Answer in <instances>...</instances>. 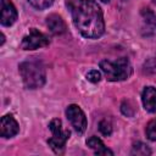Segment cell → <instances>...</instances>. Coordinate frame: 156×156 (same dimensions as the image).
Listing matches in <instances>:
<instances>
[{"label": "cell", "mask_w": 156, "mask_h": 156, "mask_svg": "<svg viewBox=\"0 0 156 156\" xmlns=\"http://www.w3.org/2000/svg\"><path fill=\"white\" fill-rule=\"evenodd\" d=\"M17 20V10L11 0H1V24L12 26Z\"/></svg>", "instance_id": "8"}, {"label": "cell", "mask_w": 156, "mask_h": 156, "mask_svg": "<svg viewBox=\"0 0 156 156\" xmlns=\"http://www.w3.org/2000/svg\"><path fill=\"white\" fill-rule=\"evenodd\" d=\"M20 130L17 121L13 118L12 115H5L1 117L0 122V134L2 138H12Z\"/></svg>", "instance_id": "7"}, {"label": "cell", "mask_w": 156, "mask_h": 156, "mask_svg": "<svg viewBox=\"0 0 156 156\" xmlns=\"http://www.w3.org/2000/svg\"><path fill=\"white\" fill-rule=\"evenodd\" d=\"M99 130L101 132L102 135L110 136L111 133H112V124H111V122L107 121V119H102V121L99 123Z\"/></svg>", "instance_id": "17"}, {"label": "cell", "mask_w": 156, "mask_h": 156, "mask_svg": "<svg viewBox=\"0 0 156 156\" xmlns=\"http://www.w3.org/2000/svg\"><path fill=\"white\" fill-rule=\"evenodd\" d=\"M100 68L110 82L126 80L132 73V66L127 57H119L115 61L102 60L100 61Z\"/></svg>", "instance_id": "3"}, {"label": "cell", "mask_w": 156, "mask_h": 156, "mask_svg": "<svg viewBox=\"0 0 156 156\" xmlns=\"http://www.w3.org/2000/svg\"><path fill=\"white\" fill-rule=\"evenodd\" d=\"M100 1H102V2H108L110 0H100Z\"/></svg>", "instance_id": "21"}, {"label": "cell", "mask_w": 156, "mask_h": 156, "mask_svg": "<svg viewBox=\"0 0 156 156\" xmlns=\"http://www.w3.org/2000/svg\"><path fill=\"white\" fill-rule=\"evenodd\" d=\"M87 145L91 149V150H94V152L96 154V155H113V151H111L110 149H107L106 146H105V144L102 143V140L101 139H99L98 136H95V135H93V136H90L88 140H87Z\"/></svg>", "instance_id": "11"}, {"label": "cell", "mask_w": 156, "mask_h": 156, "mask_svg": "<svg viewBox=\"0 0 156 156\" xmlns=\"http://www.w3.org/2000/svg\"><path fill=\"white\" fill-rule=\"evenodd\" d=\"M49 129L52 133V136L48 140L49 146L55 154H62L65 151V145L71 135V132L68 129H63L62 122L58 118H54L49 123Z\"/></svg>", "instance_id": "4"}, {"label": "cell", "mask_w": 156, "mask_h": 156, "mask_svg": "<svg viewBox=\"0 0 156 156\" xmlns=\"http://www.w3.org/2000/svg\"><path fill=\"white\" fill-rule=\"evenodd\" d=\"M67 5L76 28L84 38L96 39L105 32V22L100 6L94 0H69Z\"/></svg>", "instance_id": "1"}, {"label": "cell", "mask_w": 156, "mask_h": 156, "mask_svg": "<svg viewBox=\"0 0 156 156\" xmlns=\"http://www.w3.org/2000/svg\"><path fill=\"white\" fill-rule=\"evenodd\" d=\"M4 41H5V35L1 33V41H0V45H2V44H4Z\"/></svg>", "instance_id": "20"}, {"label": "cell", "mask_w": 156, "mask_h": 156, "mask_svg": "<svg viewBox=\"0 0 156 156\" xmlns=\"http://www.w3.org/2000/svg\"><path fill=\"white\" fill-rule=\"evenodd\" d=\"M141 17H143V22H144L143 29L150 30V34L154 33V30L156 29V15L150 9H143Z\"/></svg>", "instance_id": "12"}, {"label": "cell", "mask_w": 156, "mask_h": 156, "mask_svg": "<svg viewBox=\"0 0 156 156\" xmlns=\"http://www.w3.org/2000/svg\"><path fill=\"white\" fill-rule=\"evenodd\" d=\"M130 155H136V156H146V155H151V150L147 147L146 144L144 143H134L132 146V151Z\"/></svg>", "instance_id": "13"}, {"label": "cell", "mask_w": 156, "mask_h": 156, "mask_svg": "<svg viewBox=\"0 0 156 156\" xmlns=\"http://www.w3.org/2000/svg\"><path fill=\"white\" fill-rule=\"evenodd\" d=\"M121 110H122V113L126 115L127 117H132L133 113H134V110H133V107H130L128 101H123V104L121 106Z\"/></svg>", "instance_id": "19"}, {"label": "cell", "mask_w": 156, "mask_h": 156, "mask_svg": "<svg viewBox=\"0 0 156 156\" xmlns=\"http://www.w3.org/2000/svg\"><path fill=\"white\" fill-rule=\"evenodd\" d=\"M66 116L77 133H84V130L87 129V117L78 105H69L66 108Z\"/></svg>", "instance_id": "6"}, {"label": "cell", "mask_w": 156, "mask_h": 156, "mask_svg": "<svg viewBox=\"0 0 156 156\" xmlns=\"http://www.w3.org/2000/svg\"><path fill=\"white\" fill-rule=\"evenodd\" d=\"M50 43L49 38L35 28H30L29 33L23 37L21 46L23 50H35L43 46H48Z\"/></svg>", "instance_id": "5"}, {"label": "cell", "mask_w": 156, "mask_h": 156, "mask_svg": "<svg viewBox=\"0 0 156 156\" xmlns=\"http://www.w3.org/2000/svg\"><path fill=\"white\" fill-rule=\"evenodd\" d=\"M18 71L22 78V82L27 89H38L41 88L45 83V68L41 62L37 60L23 61L18 66Z\"/></svg>", "instance_id": "2"}, {"label": "cell", "mask_w": 156, "mask_h": 156, "mask_svg": "<svg viewBox=\"0 0 156 156\" xmlns=\"http://www.w3.org/2000/svg\"><path fill=\"white\" fill-rule=\"evenodd\" d=\"M29 4L35 7L37 10H44V9H48L52 5L54 0H28Z\"/></svg>", "instance_id": "16"}, {"label": "cell", "mask_w": 156, "mask_h": 156, "mask_svg": "<svg viewBox=\"0 0 156 156\" xmlns=\"http://www.w3.org/2000/svg\"><path fill=\"white\" fill-rule=\"evenodd\" d=\"M145 134L147 136L149 140L151 141H156V118L151 119L145 128Z\"/></svg>", "instance_id": "15"}, {"label": "cell", "mask_w": 156, "mask_h": 156, "mask_svg": "<svg viewBox=\"0 0 156 156\" xmlns=\"http://www.w3.org/2000/svg\"><path fill=\"white\" fill-rule=\"evenodd\" d=\"M143 72L146 74H156V54L144 62Z\"/></svg>", "instance_id": "14"}, {"label": "cell", "mask_w": 156, "mask_h": 156, "mask_svg": "<svg viewBox=\"0 0 156 156\" xmlns=\"http://www.w3.org/2000/svg\"><path fill=\"white\" fill-rule=\"evenodd\" d=\"M141 101L147 112H156V88L145 87L141 93Z\"/></svg>", "instance_id": "9"}, {"label": "cell", "mask_w": 156, "mask_h": 156, "mask_svg": "<svg viewBox=\"0 0 156 156\" xmlns=\"http://www.w3.org/2000/svg\"><path fill=\"white\" fill-rule=\"evenodd\" d=\"M87 79L91 83H98L101 79V73L98 69H91L87 73Z\"/></svg>", "instance_id": "18"}, {"label": "cell", "mask_w": 156, "mask_h": 156, "mask_svg": "<svg viewBox=\"0 0 156 156\" xmlns=\"http://www.w3.org/2000/svg\"><path fill=\"white\" fill-rule=\"evenodd\" d=\"M46 26L49 28V30L55 34V35H61L66 32V23L65 21L62 20L61 16L56 15V13H52L50 16H48L46 18Z\"/></svg>", "instance_id": "10"}]
</instances>
